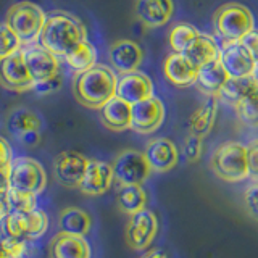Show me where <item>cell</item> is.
I'll use <instances>...</instances> for the list:
<instances>
[{
  "label": "cell",
  "mask_w": 258,
  "mask_h": 258,
  "mask_svg": "<svg viewBox=\"0 0 258 258\" xmlns=\"http://www.w3.org/2000/svg\"><path fill=\"white\" fill-rule=\"evenodd\" d=\"M131 103L115 95L99 110L102 124L113 133L131 129Z\"/></svg>",
  "instance_id": "obj_22"
},
{
  "label": "cell",
  "mask_w": 258,
  "mask_h": 258,
  "mask_svg": "<svg viewBox=\"0 0 258 258\" xmlns=\"http://www.w3.org/2000/svg\"><path fill=\"white\" fill-rule=\"evenodd\" d=\"M202 153H204V139L199 136L189 134L184 139L182 144V155L184 158L189 161V163H196L200 160Z\"/></svg>",
  "instance_id": "obj_35"
},
{
  "label": "cell",
  "mask_w": 258,
  "mask_h": 258,
  "mask_svg": "<svg viewBox=\"0 0 258 258\" xmlns=\"http://www.w3.org/2000/svg\"><path fill=\"white\" fill-rule=\"evenodd\" d=\"M13 158H12V147L10 144L7 142V139H4L0 136V165H7L10 163Z\"/></svg>",
  "instance_id": "obj_41"
},
{
  "label": "cell",
  "mask_w": 258,
  "mask_h": 258,
  "mask_svg": "<svg viewBox=\"0 0 258 258\" xmlns=\"http://www.w3.org/2000/svg\"><path fill=\"white\" fill-rule=\"evenodd\" d=\"M228 79H229L228 71L224 70L223 63L218 58L212 63L205 64V67L199 68L196 84L208 97H218L223 86L228 83Z\"/></svg>",
  "instance_id": "obj_24"
},
{
  "label": "cell",
  "mask_w": 258,
  "mask_h": 258,
  "mask_svg": "<svg viewBox=\"0 0 258 258\" xmlns=\"http://www.w3.org/2000/svg\"><path fill=\"white\" fill-rule=\"evenodd\" d=\"M21 52L29 75L34 81V87L58 76V56L53 55L50 50H47L45 47L40 44H31L21 47Z\"/></svg>",
  "instance_id": "obj_10"
},
{
  "label": "cell",
  "mask_w": 258,
  "mask_h": 258,
  "mask_svg": "<svg viewBox=\"0 0 258 258\" xmlns=\"http://www.w3.org/2000/svg\"><path fill=\"white\" fill-rule=\"evenodd\" d=\"M21 40L5 21H0V60L21 50Z\"/></svg>",
  "instance_id": "obj_34"
},
{
  "label": "cell",
  "mask_w": 258,
  "mask_h": 258,
  "mask_svg": "<svg viewBox=\"0 0 258 258\" xmlns=\"http://www.w3.org/2000/svg\"><path fill=\"white\" fill-rule=\"evenodd\" d=\"M0 84L15 92H26L34 89V81L29 75L21 50L0 60Z\"/></svg>",
  "instance_id": "obj_13"
},
{
  "label": "cell",
  "mask_w": 258,
  "mask_h": 258,
  "mask_svg": "<svg viewBox=\"0 0 258 258\" xmlns=\"http://www.w3.org/2000/svg\"><path fill=\"white\" fill-rule=\"evenodd\" d=\"M5 234L21 240H37L44 236L48 229V216L42 210H34V212L21 213V212H10L5 220Z\"/></svg>",
  "instance_id": "obj_8"
},
{
  "label": "cell",
  "mask_w": 258,
  "mask_h": 258,
  "mask_svg": "<svg viewBox=\"0 0 258 258\" xmlns=\"http://www.w3.org/2000/svg\"><path fill=\"white\" fill-rule=\"evenodd\" d=\"M116 204L121 213L131 216L145 208L147 192L142 189V185H123V187H119Z\"/></svg>",
  "instance_id": "obj_28"
},
{
  "label": "cell",
  "mask_w": 258,
  "mask_h": 258,
  "mask_svg": "<svg viewBox=\"0 0 258 258\" xmlns=\"http://www.w3.org/2000/svg\"><path fill=\"white\" fill-rule=\"evenodd\" d=\"M200 34L199 29L194 26V24L189 23H177L176 26H173V29L169 31V47L173 48V52L177 53H184V50L187 48L196 37Z\"/></svg>",
  "instance_id": "obj_32"
},
{
  "label": "cell",
  "mask_w": 258,
  "mask_h": 258,
  "mask_svg": "<svg viewBox=\"0 0 258 258\" xmlns=\"http://www.w3.org/2000/svg\"><path fill=\"white\" fill-rule=\"evenodd\" d=\"M141 258H168L165 255V252H161L158 248H152V250H147Z\"/></svg>",
  "instance_id": "obj_45"
},
{
  "label": "cell",
  "mask_w": 258,
  "mask_h": 258,
  "mask_svg": "<svg viewBox=\"0 0 258 258\" xmlns=\"http://www.w3.org/2000/svg\"><path fill=\"white\" fill-rule=\"evenodd\" d=\"M218 115V97H208L205 103L199 107L189 118V131L204 139L212 133Z\"/></svg>",
  "instance_id": "obj_26"
},
{
  "label": "cell",
  "mask_w": 258,
  "mask_h": 258,
  "mask_svg": "<svg viewBox=\"0 0 258 258\" xmlns=\"http://www.w3.org/2000/svg\"><path fill=\"white\" fill-rule=\"evenodd\" d=\"M108 61L111 70L118 75L137 71L144 61L142 47L131 39H119L110 45Z\"/></svg>",
  "instance_id": "obj_15"
},
{
  "label": "cell",
  "mask_w": 258,
  "mask_h": 258,
  "mask_svg": "<svg viewBox=\"0 0 258 258\" xmlns=\"http://www.w3.org/2000/svg\"><path fill=\"white\" fill-rule=\"evenodd\" d=\"M152 171L155 173H168L174 169L179 163V150L176 144L168 137H155L147 142L144 150Z\"/></svg>",
  "instance_id": "obj_16"
},
{
  "label": "cell",
  "mask_w": 258,
  "mask_h": 258,
  "mask_svg": "<svg viewBox=\"0 0 258 258\" xmlns=\"http://www.w3.org/2000/svg\"><path fill=\"white\" fill-rule=\"evenodd\" d=\"M10 212H12V208H10V204H8L7 192H0V223L10 215Z\"/></svg>",
  "instance_id": "obj_43"
},
{
  "label": "cell",
  "mask_w": 258,
  "mask_h": 258,
  "mask_svg": "<svg viewBox=\"0 0 258 258\" xmlns=\"http://www.w3.org/2000/svg\"><path fill=\"white\" fill-rule=\"evenodd\" d=\"M134 13L145 28L157 29L173 18L174 0H136Z\"/></svg>",
  "instance_id": "obj_18"
},
{
  "label": "cell",
  "mask_w": 258,
  "mask_h": 258,
  "mask_svg": "<svg viewBox=\"0 0 258 258\" xmlns=\"http://www.w3.org/2000/svg\"><path fill=\"white\" fill-rule=\"evenodd\" d=\"M165 105L158 97L152 95L131 107V129L137 134H152L165 121Z\"/></svg>",
  "instance_id": "obj_11"
},
{
  "label": "cell",
  "mask_w": 258,
  "mask_h": 258,
  "mask_svg": "<svg viewBox=\"0 0 258 258\" xmlns=\"http://www.w3.org/2000/svg\"><path fill=\"white\" fill-rule=\"evenodd\" d=\"M113 182H115V177H113L111 163H107V161L102 160H89L86 174L78 189L84 196L97 197L107 192Z\"/></svg>",
  "instance_id": "obj_19"
},
{
  "label": "cell",
  "mask_w": 258,
  "mask_h": 258,
  "mask_svg": "<svg viewBox=\"0 0 258 258\" xmlns=\"http://www.w3.org/2000/svg\"><path fill=\"white\" fill-rule=\"evenodd\" d=\"M50 258H91L92 250L84 236L70 232H56L48 245Z\"/></svg>",
  "instance_id": "obj_20"
},
{
  "label": "cell",
  "mask_w": 258,
  "mask_h": 258,
  "mask_svg": "<svg viewBox=\"0 0 258 258\" xmlns=\"http://www.w3.org/2000/svg\"><path fill=\"white\" fill-rule=\"evenodd\" d=\"M116 73L111 67L97 63L95 67L75 76L73 94L78 103L86 108L100 110L105 103L116 95Z\"/></svg>",
  "instance_id": "obj_2"
},
{
  "label": "cell",
  "mask_w": 258,
  "mask_h": 258,
  "mask_svg": "<svg viewBox=\"0 0 258 258\" xmlns=\"http://www.w3.org/2000/svg\"><path fill=\"white\" fill-rule=\"evenodd\" d=\"M0 248H4L5 252L10 255V258H23L28 253V242L5 234V236L0 239Z\"/></svg>",
  "instance_id": "obj_36"
},
{
  "label": "cell",
  "mask_w": 258,
  "mask_h": 258,
  "mask_svg": "<svg viewBox=\"0 0 258 258\" xmlns=\"http://www.w3.org/2000/svg\"><path fill=\"white\" fill-rule=\"evenodd\" d=\"M7 197H8V204H10L12 212L28 213V212H34L36 210V205H37L36 194L20 190V189H15V187H8Z\"/></svg>",
  "instance_id": "obj_33"
},
{
  "label": "cell",
  "mask_w": 258,
  "mask_h": 258,
  "mask_svg": "<svg viewBox=\"0 0 258 258\" xmlns=\"http://www.w3.org/2000/svg\"><path fill=\"white\" fill-rule=\"evenodd\" d=\"M210 168L216 177L226 182H240L248 177L247 147L240 142H223L215 149Z\"/></svg>",
  "instance_id": "obj_3"
},
{
  "label": "cell",
  "mask_w": 258,
  "mask_h": 258,
  "mask_svg": "<svg viewBox=\"0 0 258 258\" xmlns=\"http://www.w3.org/2000/svg\"><path fill=\"white\" fill-rule=\"evenodd\" d=\"M236 115L242 124L248 127H258V86H255L236 107Z\"/></svg>",
  "instance_id": "obj_31"
},
{
  "label": "cell",
  "mask_w": 258,
  "mask_h": 258,
  "mask_svg": "<svg viewBox=\"0 0 258 258\" xmlns=\"http://www.w3.org/2000/svg\"><path fill=\"white\" fill-rule=\"evenodd\" d=\"M240 42L244 44V47L250 52L255 63L258 64V29H252L247 36H244V39H242Z\"/></svg>",
  "instance_id": "obj_39"
},
{
  "label": "cell",
  "mask_w": 258,
  "mask_h": 258,
  "mask_svg": "<svg viewBox=\"0 0 258 258\" xmlns=\"http://www.w3.org/2000/svg\"><path fill=\"white\" fill-rule=\"evenodd\" d=\"M158 234V218L150 210L144 208L129 216L126 224V244L136 252L147 250Z\"/></svg>",
  "instance_id": "obj_9"
},
{
  "label": "cell",
  "mask_w": 258,
  "mask_h": 258,
  "mask_svg": "<svg viewBox=\"0 0 258 258\" xmlns=\"http://www.w3.org/2000/svg\"><path fill=\"white\" fill-rule=\"evenodd\" d=\"M87 165H89V158H86L83 153L75 150H67L55 157L53 173L56 181L63 184L64 187L78 189L86 174Z\"/></svg>",
  "instance_id": "obj_14"
},
{
  "label": "cell",
  "mask_w": 258,
  "mask_h": 258,
  "mask_svg": "<svg viewBox=\"0 0 258 258\" xmlns=\"http://www.w3.org/2000/svg\"><path fill=\"white\" fill-rule=\"evenodd\" d=\"M5 127L16 139H21L28 133H36L42 129V118L36 111L26 107H15L7 113Z\"/></svg>",
  "instance_id": "obj_23"
},
{
  "label": "cell",
  "mask_w": 258,
  "mask_h": 258,
  "mask_svg": "<svg viewBox=\"0 0 258 258\" xmlns=\"http://www.w3.org/2000/svg\"><path fill=\"white\" fill-rule=\"evenodd\" d=\"M0 258H10V255H8L4 248H0Z\"/></svg>",
  "instance_id": "obj_47"
},
{
  "label": "cell",
  "mask_w": 258,
  "mask_h": 258,
  "mask_svg": "<svg viewBox=\"0 0 258 258\" xmlns=\"http://www.w3.org/2000/svg\"><path fill=\"white\" fill-rule=\"evenodd\" d=\"M113 177L115 182L123 185H142L150 177L152 168L145 158L144 152L127 149L119 152L111 161Z\"/></svg>",
  "instance_id": "obj_6"
},
{
  "label": "cell",
  "mask_w": 258,
  "mask_h": 258,
  "mask_svg": "<svg viewBox=\"0 0 258 258\" xmlns=\"http://www.w3.org/2000/svg\"><path fill=\"white\" fill-rule=\"evenodd\" d=\"M60 87H61V78H60V75H58V76H55L53 79L47 81V83H44V84L36 86L34 89H32V91H36V92L40 94V95H47V94H52V92H55V91H58Z\"/></svg>",
  "instance_id": "obj_40"
},
{
  "label": "cell",
  "mask_w": 258,
  "mask_h": 258,
  "mask_svg": "<svg viewBox=\"0 0 258 258\" xmlns=\"http://www.w3.org/2000/svg\"><path fill=\"white\" fill-rule=\"evenodd\" d=\"M45 18L47 13L39 5L32 2H20L7 12L5 23L18 36L21 44L31 45L39 42Z\"/></svg>",
  "instance_id": "obj_4"
},
{
  "label": "cell",
  "mask_w": 258,
  "mask_h": 258,
  "mask_svg": "<svg viewBox=\"0 0 258 258\" xmlns=\"http://www.w3.org/2000/svg\"><path fill=\"white\" fill-rule=\"evenodd\" d=\"M182 55L196 68H202L220 58V45H218L215 37L208 34H199L196 40L185 48Z\"/></svg>",
  "instance_id": "obj_25"
},
{
  "label": "cell",
  "mask_w": 258,
  "mask_h": 258,
  "mask_svg": "<svg viewBox=\"0 0 258 258\" xmlns=\"http://www.w3.org/2000/svg\"><path fill=\"white\" fill-rule=\"evenodd\" d=\"M153 95L152 79L142 71H133L126 75H119L116 81V97L127 103H137Z\"/></svg>",
  "instance_id": "obj_17"
},
{
  "label": "cell",
  "mask_w": 258,
  "mask_h": 258,
  "mask_svg": "<svg viewBox=\"0 0 258 258\" xmlns=\"http://www.w3.org/2000/svg\"><path fill=\"white\" fill-rule=\"evenodd\" d=\"M10 187L40 194L47 187V173L37 160L31 157L13 158L10 163Z\"/></svg>",
  "instance_id": "obj_7"
},
{
  "label": "cell",
  "mask_w": 258,
  "mask_h": 258,
  "mask_svg": "<svg viewBox=\"0 0 258 258\" xmlns=\"http://www.w3.org/2000/svg\"><path fill=\"white\" fill-rule=\"evenodd\" d=\"M58 228L63 232L76 234V236H87L92 228V218L86 210L78 207L63 208L58 213Z\"/></svg>",
  "instance_id": "obj_27"
},
{
  "label": "cell",
  "mask_w": 258,
  "mask_h": 258,
  "mask_svg": "<svg viewBox=\"0 0 258 258\" xmlns=\"http://www.w3.org/2000/svg\"><path fill=\"white\" fill-rule=\"evenodd\" d=\"M255 81L252 76L247 78H229L228 83L223 86V89L218 94V99H221L223 102L229 103L231 107L236 105L244 99V97L255 87Z\"/></svg>",
  "instance_id": "obj_30"
},
{
  "label": "cell",
  "mask_w": 258,
  "mask_h": 258,
  "mask_svg": "<svg viewBox=\"0 0 258 258\" xmlns=\"http://www.w3.org/2000/svg\"><path fill=\"white\" fill-rule=\"evenodd\" d=\"M18 141H21L23 144L29 145V147H34V145H36V144H39V141H40V131H36V133H28L26 136H23L21 139H18Z\"/></svg>",
  "instance_id": "obj_44"
},
{
  "label": "cell",
  "mask_w": 258,
  "mask_h": 258,
  "mask_svg": "<svg viewBox=\"0 0 258 258\" xmlns=\"http://www.w3.org/2000/svg\"><path fill=\"white\" fill-rule=\"evenodd\" d=\"M244 208L245 213L258 223V182H252L244 190Z\"/></svg>",
  "instance_id": "obj_37"
},
{
  "label": "cell",
  "mask_w": 258,
  "mask_h": 258,
  "mask_svg": "<svg viewBox=\"0 0 258 258\" xmlns=\"http://www.w3.org/2000/svg\"><path fill=\"white\" fill-rule=\"evenodd\" d=\"M10 163L0 165V192H7L10 187Z\"/></svg>",
  "instance_id": "obj_42"
},
{
  "label": "cell",
  "mask_w": 258,
  "mask_h": 258,
  "mask_svg": "<svg viewBox=\"0 0 258 258\" xmlns=\"http://www.w3.org/2000/svg\"><path fill=\"white\" fill-rule=\"evenodd\" d=\"M213 26L223 40H242L244 36L255 29V18L248 7L229 2L215 12Z\"/></svg>",
  "instance_id": "obj_5"
},
{
  "label": "cell",
  "mask_w": 258,
  "mask_h": 258,
  "mask_svg": "<svg viewBox=\"0 0 258 258\" xmlns=\"http://www.w3.org/2000/svg\"><path fill=\"white\" fill-rule=\"evenodd\" d=\"M87 40V31L76 16L64 12L47 15L39 44L56 56H67L78 44Z\"/></svg>",
  "instance_id": "obj_1"
},
{
  "label": "cell",
  "mask_w": 258,
  "mask_h": 258,
  "mask_svg": "<svg viewBox=\"0 0 258 258\" xmlns=\"http://www.w3.org/2000/svg\"><path fill=\"white\" fill-rule=\"evenodd\" d=\"M252 78H253V81H255V84L258 86V64H256V67H255V71H253Z\"/></svg>",
  "instance_id": "obj_46"
},
{
  "label": "cell",
  "mask_w": 258,
  "mask_h": 258,
  "mask_svg": "<svg viewBox=\"0 0 258 258\" xmlns=\"http://www.w3.org/2000/svg\"><path fill=\"white\" fill-rule=\"evenodd\" d=\"M220 61L229 78L252 76L256 63L240 40H223L220 45Z\"/></svg>",
  "instance_id": "obj_12"
},
{
  "label": "cell",
  "mask_w": 258,
  "mask_h": 258,
  "mask_svg": "<svg viewBox=\"0 0 258 258\" xmlns=\"http://www.w3.org/2000/svg\"><path fill=\"white\" fill-rule=\"evenodd\" d=\"M163 75L176 87H189L196 84L199 68L194 67L182 53L173 52L163 61Z\"/></svg>",
  "instance_id": "obj_21"
},
{
  "label": "cell",
  "mask_w": 258,
  "mask_h": 258,
  "mask_svg": "<svg viewBox=\"0 0 258 258\" xmlns=\"http://www.w3.org/2000/svg\"><path fill=\"white\" fill-rule=\"evenodd\" d=\"M245 147H247L248 179L252 182H258V139L248 142Z\"/></svg>",
  "instance_id": "obj_38"
},
{
  "label": "cell",
  "mask_w": 258,
  "mask_h": 258,
  "mask_svg": "<svg viewBox=\"0 0 258 258\" xmlns=\"http://www.w3.org/2000/svg\"><path fill=\"white\" fill-rule=\"evenodd\" d=\"M64 60H67L68 67L73 70L75 75H81V73L91 70L97 64V48L89 40H84V42L78 44L73 48L64 56Z\"/></svg>",
  "instance_id": "obj_29"
}]
</instances>
